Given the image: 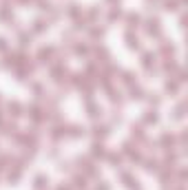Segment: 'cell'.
Returning a JSON list of instances; mask_svg holds the SVG:
<instances>
[{
    "label": "cell",
    "instance_id": "cell-9",
    "mask_svg": "<svg viewBox=\"0 0 188 190\" xmlns=\"http://www.w3.org/2000/svg\"><path fill=\"white\" fill-rule=\"evenodd\" d=\"M128 22H131V27H135V24L139 22V16H133V13H131V16H128Z\"/></svg>",
    "mask_w": 188,
    "mask_h": 190
},
{
    "label": "cell",
    "instance_id": "cell-3",
    "mask_svg": "<svg viewBox=\"0 0 188 190\" xmlns=\"http://www.w3.org/2000/svg\"><path fill=\"white\" fill-rule=\"evenodd\" d=\"M126 42L131 49H139V44H137V38H133V33H126Z\"/></svg>",
    "mask_w": 188,
    "mask_h": 190
},
{
    "label": "cell",
    "instance_id": "cell-1",
    "mask_svg": "<svg viewBox=\"0 0 188 190\" xmlns=\"http://www.w3.org/2000/svg\"><path fill=\"white\" fill-rule=\"evenodd\" d=\"M106 133H109L106 126H95V128H93V135H95V137H106Z\"/></svg>",
    "mask_w": 188,
    "mask_h": 190
},
{
    "label": "cell",
    "instance_id": "cell-11",
    "mask_svg": "<svg viewBox=\"0 0 188 190\" xmlns=\"http://www.w3.org/2000/svg\"><path fill=\"white\" fill-rule=\"evenodd\" d=\"M120 16H122V11H120V9H113L109 18H111V20H115V18H120Z\"/></svg>",
    "mask_w": 188,
    "mask_h": 190
},
{
    "label": "cell",
    "instance_id": "cell-8",
    "mask_svg": "<svg viewBox=\"0 0 188 190\" xmlns=\"http://www.w3.org/2000/svg\"><path fill=\"white\" fill-rule=\"evenodd\" d=\"M175 5H177L175 0H166V9H168V11H175V9H177Z\"/></svg>",
    "mask_w": 188,
    "mask_h": 190
},
{
    "label": "cell",
    "instance_id": "cell-2",
    "mask_svg": "<svg viewBox=\"0 0 188 190\" xmlns=\"http://www.w3.org/2000/svg\"><path fill=\"white\" fill-rule=\"evenodd\" d=\"M33 186H35L38 190H42V188L46 186V177H44V175H38V177H35V184H33Z\"/></svg>",
    "mask_w": 188,
    "mask_h": 190
},
{
    "label": "cell",
    "instance_id": "cell-15",
    "mask_svg": "<svg viewBox=\"0 0 188 190\" xmlns=\"http://www.w3.org/2000/svg\"><path fill=\"white\" fill-rule=\"evenodd\" d=\"M5 46H7V44H5V40L0 38V51H5Z\"/></svg>",
    "mask_w": 188,
    "mask_h": 190
},
{
    "label": "cell",
    "instance_id": "cell-10",
    "mask_svg": "<svg viewBox=\"0 0 188 190\" xmlns=\"http://www.w3.org/2000/svg\"><path fill=\"white\" fill-rule=\"evenodd\" d=\"M144 119L148 122V124H150V122H153V124H155V122H157V115H155V113H148V115H146Z\"/></svg>",
    "mask_w": 188,
    "mask_h": 190
},
{
    "label": "cell",
    "instance_id": "cell-16",
    "mask_svg": "<svg viewBox=\"0 0 188 190\" xmlns=\"http://www.w3.org/2000/svg\"><path fill=\"white\" fill-rule=\"evenodd\" d=\"M60 190H71V188L69 186H60Z\"/></svg>",
    "mask_w": 188,
    "mask_h": 190
},
{
    "label": "cell",
    "instance_id": "cell-13",
    "mask_svg": "<svg viewBox=\"0 0 188 190\" xmlns=\"http://www.w3.org/2000/svg\"><path fill=\"white\" fill-rule=\"evenodd\" d=\"M42 29H44V22L38 20V22H35V31H42Z\"/></svg>",
    "mask_w": 188,
    "mask_h": 190
},
{
    "label": "cell",
    "instance_id": "cell-5",
    "mask_svg": "<svg viewBox=\"0 0 188 190\" xmlns=\"http://www.w3.org/2000/svg\"><path fill=\"white\" fill-rule=\"evenodd\" d=\"M131 97H133V100H139V97H142V89H139V86H133V89H131Z\"/></svg>",
    "mask_w": 188,
    "mask_h": 190
},
{
    "label": "cell",
    "instance_id": "cell-14",
    "mask_svg": "<svg viewBox=\"0 0 188 190\" xmlns=\"http://www.w3.org/2000/svg\"><path fill=\"white\" fill-rule=\"evenodd\" d=\"M111 164H120V155H111Z\"/></svg>",
    "mask_w": 188,
    "mask_h": 190
},
{
    "label": "cell",
    "instance_id": "cell-6",
    "mask_svg": "<svg viewBox=\"0 0 188 190\" xmlns=\"http://www.w3.org/2000/svg\"><path fill=\"white\" fill-rule=\"evenodd\" d=\"M9 111H13V115H20V104H18V102H13V104H9Z\"/></svg>",
    "mask_w": 188,
    "mask_h": 190
},
{
    "label": "cell",
    "instance_id": "cell-12",
    "mask_svg": "<svg viewBox=\"0 0 188 190\" xmlns=\"http://www.w3.org/2000/svg\"><path fill=\"white\" fill-rule=\"evenodd\" d=\"M75 186H78V188H84V177H75Z\"/></svg>",
    "mask_w": 188,
    "mask_h": 190
},
{
    "label": "cell",
    "instance_id": "cell-7",
    "mask_svg": "<svg viewBox=\"0 0 188 190\" xmlns=\"http://www.w3.org/2000/svg\"><path fill=\"white\" fill-rule=\"evenodd\" d=\"M146 170H157V161L155 159H148L146 161Z\"/></svg>",
    "mask_w": 188,
    "mask_h": 190
},
{
    "label": "cell",
    "instance_id": "cell-4",
    "mask_svg": "<svg viewBox=\"0 0 188 190\" xmlns=\"http://www.w3.org/2000/svg\"><path fill=\"white\" fill-rule=\"evenodd\" d=\"M93 155L95 157H104V146L102 144H93Z\"/></svg>",
    "mask_w": 188,
    "mask_h": 190
}]
</instances>
